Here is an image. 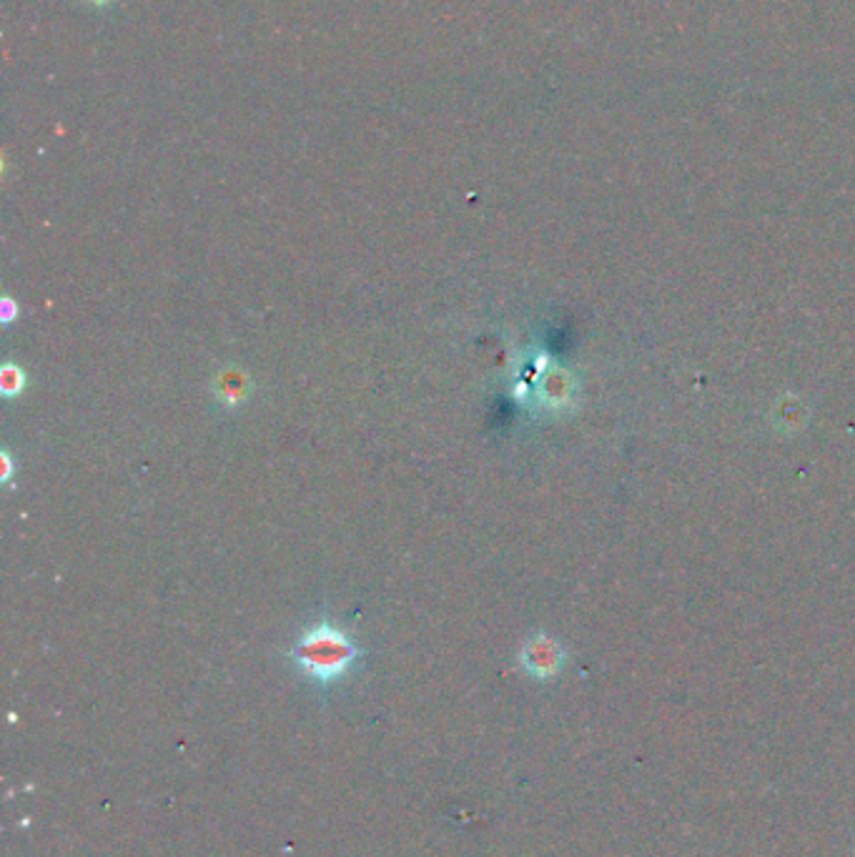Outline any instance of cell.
<instances>
[{"label": "cell", "instance_id": "obj_1", "mask_svg": "<svg viewBox=\"0 0 855 857\" xmlns=\"http://www.w3.org/2000/svg\"><path fill=\"white\" fill-rule=\"evenodd\" d=\"M289 655L301 675L316 685H331L352 672L362 650L347 629L319 619L296 639Z\"/></svg>", "mask_w": 855, "mask_h": 857}, {"label": "cell", "instance_id": "obj_2", "mask_svg": "<svg viewBox=\"0 0 855 857\" xmlns=\"http://www.w3.org/2000/svg\"><path fill=\"white\" fill-rule=\"evenodd\" d=\"M520 662L522 667H525V672H530L532 677L545 680V677H552L557 670H560L562 652L560 647H557V642H552V639L545 637V634H537V637H532L525 645V650H522L520 655Z\"/></svg>", "mask_w": 855, "mask_h": 857}, {"label": "cell", "instance_id": "obj_3", "mask_svg": "<svg viewBox=\"0 0 855 857\" xmlns=\"http://www.w3.org/2000/svg\"><path fill=\"white\" fill-rule=\"evenodd\" d=\"M251 394V379L246 371L241 369H224L219 371L214 381V396L221 406L226 409H239L241 404H246Z\"/></svg>", "mask_w": 855, "mask_h": 857}, {"label": "cell", "instance_id": "obj_4", "mask_svg": "<svg viewBox=\"0 0 855 857\" xmlns=\"http://www.w3.org/2000/svg\"><path fill=\"white\" fill-rule=\"evenodd\" d=\"M26 384V371L18 364H13V361H6L3 369H0V394L6 396V399H16V396H21L23 391H26Z\"/></svg>", "mask_w": 855, "mask_h": 857}, {"label": "cell", "instance_id": "obj_5", "mask_svg": "<svg viewBox=\"0 0 855 857\" xmlns=\"http://www.w3.org/2000/svg\"><path fill=\"white\" fill-rule=\"evenodd\" d=\"M18 314H21V309H18L16 299L3 296V299H0V324H13V321L18 319Z\"/></svg>", "mask_w": 855, "mask_h": 857}, {"label": "cell", "instance_id": "obj_6", "mask_svg": "<svg viewBox=\"0 0 855 857\" xmlns=\"http://www.w3.org/2000/svg\"><path fill=\"white\" fill-rule=\"evenodd\" d=\"M13 474H16V464H13L11 452L3 449V452H0V484H11Z\"/></svg>", "mask_w": 855, "mask_h": 857}, {"label": "cell", "instance_id": "obj_7", "mask_svg": "<svg viewBox=\"0 0 855 857\" xmlns=\"http://www.w3.org/2000/svg\"><path fill=\"white\" fill-rule=\"evenodd\" d=\"M83 3H91V6H96V8H106V6H111L113 0H83Z\"/></svg>", "mask_w": 855, "mask_h": 857}]
</instances>
